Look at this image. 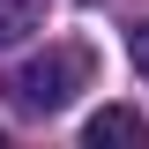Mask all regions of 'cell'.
<instances>
[{
    "label": "cell",
    "instance_id": "1",
    "mask_svg": "<svg viewBox=\"0 0 149 149\" xmlns=\"http://www.w3.org/2000/svg\"><path fill=\"white\" fill-rule=\"evenodd\" d=\"M90 45H45V52H30L15 74H8V97H15L22 112H37V119H52V112L74 104V90H90Z\"/></svg>",
    "mask_w": 149,
    "mask_h": 149
},
{
    "label": "cell",
    "instance_id": "2",
    "mask_svg": "<svg viewBox=\"0 0 149 149\" xmlns=\"http://www.w3.org/2000/svg\"><path fill=\"white\" fill-rule=\"evenodd\" d=\"M82 142H90V149H104V142H119V149H149V119H142V112H127V104H104V112H90Z\"/></svg>",
    "mask_w": 149,
    "mask_h": 149
},
{
    "label": "cell",
    "instance_id": "3",
    "mask_svg": "<svg viewBox=\"0 0 149 149\" xmlns=\"http://www.w3.org/2000/svg\"><path fill=\"white\" fill-rule=\"evenodd\" d=\"M37 22H45V0H0V52H8V45H22Z\"/></svg>",
    "mask_w": 149,
    "mask_h": 149
},
{
    "label": "cell",
    "instance_id": "4",
    "mask_svg": "<svg viewBox=\"0 0 149 149\" xmlns=\"http://www.w3.org/2000/svg\"><path fill=\"white\" fill-rule=\"evenodd\" d=\"M134 67L149 74V22H142V30H134Z\"/></svg>",
    "mask_w": 149,
    "mask_h": 149
}]
</instances>
